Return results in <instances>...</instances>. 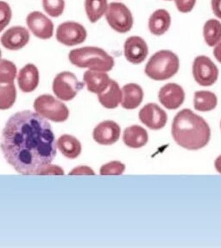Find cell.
Wrapping results in <instances>:
<instances>
[{
    "label": "cell",
    "mask_w": 221,
    "mask_h": 248,
    "mask_svg": "<svg viewBox=\"0 0 221 248\" xmlns=\"http://www.w3.org/2000/svg\"><path fill=\"white\" fill-rule=\"evenodd\" d=\"M159 101L169 110H176L183 104L185 100V92L180 85L167 83L158 93Z\"/></svg>",
    "instance_id": "cell-13"
},
{
    "label": "cell",
    "mask_w": 221,
    "mask_h": 248,
    "mask_svg": "<svg viewBox=\"0 0 221 248\" xmlns=\"http://www.w3.org/2000/svg\"><path fill=\"white\" fill-rule=\"evenodd\" d=\"M16 65L5 59L0 60V83H13L16 76Z\"/></svg>",
    "instance_id": "cell-27"
},
{
    "label": "cell",
    "mask_w": 221,
    "mask_h": 248,
    "mask_svg": "<svg viewBox=\"0 0 221 248\" xmlns=\"http://www.w3.org/2000/svg\"><path fill=\"white\" fill-rule=\"evenodd\" d=\"M124 54L126 60L133 64H139L149 54L148 44L141 36H129L124 44Z\"/></svg>",
    "instance_id": "cell-12"
},
{
    "label": "cell",
    "mask_w": 221,
    "mask_h": 248,
    "mask_svg": "<svg viewBox=\"0 0 221 248\" xmlns=\"http://www.w3.org/2000/svg\"><path fill=\"white\" fill-rule=\"evenodd\" d=\"M122 98H123V93L119 88V85L116 80H112V79L107 88L98 94V99L100 103L107 109H114L118 108V105L122 102Z\"/></svg>",
    "instance_id": "cell-21"
},
{
    "label": "cell",
    "mask_w": 221,
    "mask_h": 248,
    "mask_svg": "<svg viewBox=\"0 0 221 248\" xmlns=\"http://www.w3.org/2000/svg\"><path fill=\"white\" fill-rule=\"evenodd\" d=\"M85 11L89 21L95 23L105 15L108 8L107 0H85Z\"/></svg>",
    "instance_id": "cell-25"
},
{
    "label": "cell",
    "mask_w": 221,
    "mask_h": 248,
    "mask_svg": "<svg viewBox=\"0 0 221 248\" xmlns=\"http://www.w3.org/2000/svg\"><path fill=\"white\" fill-rule=\"evenodd\" d=\"M12 16V8L8 3L0 0V32L8 25Z\"/></svg>",
    "instance_id": "cell-30"
},
{
    "label": "cell",
    "mask_w": 221,
    "mask_h": 248,
    "mask_svg": "<svg viewBox=\"0 0 221 248\" xmlns=\"http://www.w3.org/2000/svg\"><path fill=\"white\" fill-rule=\"evenodd\" d=\"M43 6L45 12L49 16L57 17L62 14L64 11V0H43Z\"/></svg>",
    "instance_id": "cell-28"
},
{
    "label": "cell",
    "mask_w": 221,
    "mask_h": 248,
    "mask_svg": "<svg viewBox=\"0 0 221 248\" xmlns=\"http://www.w3.org/2000/svg\"><path fill=\"white\" fill-rule=\"evenodd\" d=\"M16 87L14 83H0V110H7L15 103Z\"/></svg>",
    "instance_id": "cell-26"
},
{
    "label": "cell",
    "mask_w": 221,
    "mask_h": 248,
    "mask_svg": "<svg viewBox=\"0 0 221 248\" xmlns=\"http://www.w3.org/2000/svg\"><path fill=\"white\" fill-rule=\"evenodd\" d=\"M215 169L217 170L218 172L221 174V155L217 157V159L215 160V164H214Z\"/></svg>",
    "instance_id": "cell-36"
},
{
    "label": "cell",
    "mask_w": 221,
    "mask_h": 248,
    "mask_svg": "<svg viewBox=\"0 0 221 248\" xmlns=\"http://www.w3.org/2000/svg\"><path fill=\"white\" fill-rule=\"evenodd\" d=\"M139 120L143 124L151 130H160L163 128L167 121L168 115L158 105L149 103L145 105L139 112Z\"/></svg>",
    "instance_id": "cell-10"
},
{
    "label": "cell",
    "mask_w": 221,
    "mask_h": 248,
    "mask_svg": "<svg viewBox=\"0 0 221 248\" xmlns=\"http://www.w3.org/2000/svg\"><path fill=\"white\" fill-rule=\"evenodd\" d=\"M203 36L206 44L214 47L221 40V22L211 18L206 21L203 26Z\"/></svg>",
    "instance_id": "cell-24"
},
{
    "label": "cell",
    "mask_w": 221,
    "mask_h": 248,
    "mask_svg": "<svg viewBox=\"0 0 221 248\" xmlns=\"http://www.w3.org/2000/svg\"></svg>",
    "instance_id": "cell-39"
},
{
    "label": "cell",
    "mask_w": 221,
    "mask_h": 248,
    "mask_svg": "<svg viewBox=\"0 0 221 248\" xmlns=\"http://www.w3.org/2000/svg\"><path fill=\"white\" fill-rule=\"evenodd\" d=\"M218 99L216 94L213 92L201 90L194 93L193 104L195 110L200 112H209L216 108Z\"/></svg>",
    "instance_id": "cell-23"
},
{
    "label": "cell",
    "mask_w": 221,
    "mask_h": 248,
    "mask_svg": "<svg viewBox=\"0 0 221 248\" xmlns=\"http://www.w3.org/2000/svg\"><path fill=\"white\" fill-rule=\"evenodd\" d=\"M125 170V165L119 161H112L102 165L101 168V176H119Z\"/></svg>",
    "instance_id": "cell-29"
},
{
    "label": "cell",
    "mask_w": 221,
    "mask_h": 248,
    "mask_svg": "<svg viewBox=\"0 0 221 248\" xmlns=\"http://www.w3.org/2000/svg\"><path fill=\"white\" fill-rule=\"evenodd\" d=\"M26 24L31 32L38 38L48 39L53 36L54 24L43 12L34 11L29 13Z\"/></svg>",
    "instance_id": "cell-11"
},
{
    "label": "cell",
    "mask_w": 221,
    "mask_h": 248,
    "mask_svg": "<svg viewBox=\"0 0 221 248\" xmlns=\"http://www.w3.org/2000/svg\"><path fill=\"white\" fill-rule=\"evenodd\" d=\"M177 10L181 13H188L193 10L196 0H175Z\"/></svg>",
    "instance_id": "cell-31"
},
{
    "label": "cell",
    "mask_w": 221,
    "mask_h": 248,
    "mask_svg": "<svg viewBox=\"0 0 221 248\" xmlns=\"http://www.w3.org/2000/svg\"><path fill=\"white\" fill-rule=\"evenodd\" d=\"M83 81L89 92L99 94L107 88L111 79L106 72L89 69L84 73Z\"/></svg>",
    "instance_id": "cell-17"
},
{
    "label": "cell",
    "mask_w": 221,
    "mask_h": 248,
    "mask_svg": "<svg viewBox=\"0 0 221 248\" xmlns=\"http://www.w3.org/2000/svg\"><path fill=\"white\" fill-rule=\"evenodd\" d=\"M123 98L121 106L127 110L136 109L144 100V91L140 86L136 83H128L122 88Z\"/></svg>",
    "instance_id": "cell-19"
},
{
    "label": "cell",
    "mask_w": 221,
    "mask_h": 248,
    "mask_svg": "<svg viewBox=\"0 0 221 248\" xmlns=\"http://www.w3.org/2000/svg\"><path fill=\"white\" fill-rule=\"evenodd\" d=\"M69 59L72 64L78 68H88L104 72L112 70L115 64L113 56H110L103 48L93 46L72 49L69 52Z\"/></svg>",
    "instance_id": "cell-3"
},
{
    "label": "cell",
    "mask_w": 221,
    "mask_h": 248,
    "mask_svg": "<svg viewBox=\"0 0 221 248\" xmlns=\"http://www.w3.org/2000/svg\"><path fill=\"white\" fill-rule=\"evenodd\" d=\"M193 76L198 84L210 87L219 77V68L208 56H198L193 62Z\"/></svg>",
    "instance_id": "cell-8"
},
{
    "label": "cell",
    "mask_w": 221,
    "mask_h": 248,
    "mask_svg": "<svg viewBox=\"0 0 221 248\" xmlns=\"http://www.w3.org/2000/svg\"><path fill=\"white\" fill-rule=\"evenodd\" d=\"M148 132L140 125L134 124L125 129L123 141L130 148L138 149L148 143Z\"/></svg>",
    "instance_id": "cell-20"
},
{
    "label": "cell",
    "mask_w": 221,
    "mask_h": 248,
    "mask_svg": "<svg viewBox=\"0 0 221 248\" xmlns=\"http://www.w3.org/2000/svg\"><path fill=\"white\" fill-rule=\"evenodd\" d=\"M213 56H215L216 60L221 63V40L214 46Z\"/></svg>",
    "instance_id": "cell-35"
},
{
    "label": "cell",
    "mask_w": 221,
    "mask_h": 248,
    "mask_svg": "<svg viewBox=\"0 0 221 248\" xmlns=\"http://www.w3.org/2000/svg\"><path fill=\"white\" fill-rule=\"evenodd\" d=\"M171 25V16L165 9H157L149 18V31L155 36H162L168 31Z\"/></svg>",
    "instance_id": "cell-18"
},
{
    "label": "cell",
    "mask_w": 221,
    "mask_h": 248,
    "mask_svg": "<svg viewBox=\"0 0 221 248\" xmlns=\"http://www.w3.org/2000/svg\"><path fill=\"white\" fill-rule=\"evenodd\" d=\"M0 60H1V50H0Z\"/></svg>",
    "instance_id": "cell-37"
},
{
    "label": "cell",
    "mask_w": 221,
    "mask_h": 248,
    "mask_svg": "<svg viewBox=\"0 0 221 248\" xmlns=\"http://www.w3.org/2000/svg\"><path fill=\"white\" fill-rule=\"evenodd\" d=\"M180 68V59L176 53L162 49L149 58L145 66L146 76L154 80H165L177 75Z\"/></svg>",
    "instance_id": "cell-4"
},
{
    "label": "cell",
    "mask_w": 221,
    "mask_h": 248,
    "mask_svg": "<svg viewBox=\"0 0 221 248\" xmlns=\"http://www.w3.org/2000/svg\"><path fill=\"white\" fill-rule=\"evenodd\" d=\"M83 87L84 84L77 79L76 76L69 71L59 73L53 80V92L63 101L73 100Z\"/></svg>",
    "instance_id": "cell-7"
},
{
    "label": "cell",
    "mask_w": 221,
    "mask_h": 248,
    "mask_svg": "<svg viewBox=\"0 0 221 248\" xmlns=\"http://www.w3.org/2000/svg\"><path fill=\"white\" fill-rule=\"evenodd\" d=\"M172 136L181 147L196 151L209 143L211 131L202 117L190 109H182L174 118Z\"/></svg>",
    "instance_id": "cell-2"
},
{
    "label": "cell",
    "mask_w": 221,
    "mask_h": 248,
    "mask_svg": "<svg viewBox=\"0 0 221 248\" xmlns=\"http://www.w3.org/2000/svg\"><path fill=\"white\" fill-rule=\"evenodd\" d=\"M88 36L87 30L75 21H66L59 24L57 30V39L67 46L82 44Z\"/></svg>",
    "instance_id": "cell-9"
},
{
    "label": "cell",
    "mask_w": 221,
    "mask_h": 248,
    "mask_svg": "<svg viewBox=\"0 0 221 248\" xmlns=\"http://www.w3.org/2000/svg\"><path fill=\"white\" fill-rule=\"evenodd\" d=\"M57 147L50 124L37 112L29 110L13 114L0 138L5 160L25 176L39 175L57 156Z\"/></svg>",
    "instance_id": "cell-1"
},
{
    "label": "cell",
    "mask_w": 221,
    "mask_h": 248,
    "mask_svg": "<svg viewBox=\"0 0 221 248\" xmlns=\"http://www.w3.org/2000/svg\"><path fill=\"white\" fill-rule=\"evenodd\" d=\"M57 147L63 156L69 159H75L81 153V144L75 137L65 134L57 140Z\"/></svg>",
    "instance_id": "cell-22"
},
{
    "label": "cell",
    "mask_w": 221,
    "mask_h": 248,
    "mask_svg": "<svg viewBox=\"0 0 221 248\" xmlns=\"http://www.w3.org/2000/svg\"><path fill=\"white\" fill-rule=\"evenodd\" d=\"M34 109L45 120L64 122L69 116V108L50 94H42L34 101Z\"/></svg>",
    "instance_id": "cell-5"
},
{
    "label": "cell",
    "mask_w": 221,
    "mask_h": 248,
    "mask_svg": "<svg viewBox=\"0 0 221 248\" xmlns=\"http://www.w3.org/2000/svg\"><path fill=\"white\" fill-rule=\"evenodd\" d=\"M120 126L113 120L101 122L93 129V140L101 145H112L119 140Z\"/></svg>",
    "instance_id": "cell-14"
},
{
    "label": "cell",
    "mask_w": 221,
    "mask_h": 248,
    "mask_svg": "<svg viewBox=\"0 0 221 248\" xmlns=\"http://www.w3.org/2000/svg\"><path fill=\"white\" fill-rule=\"evenodd\" d=\"M211 5L214 15L221 19V0H211Z\"/></svg>",
    "instance_id": "cell-34"
},
{
    "label": "cell",
    "mask_w": 221,
    "mask_h": 248,
    "mask_svg": "<svg viewBox=\"0 0 221 248\" xmlns=\"http://www.w3.org/2000/svg\"><path fill=\"white\" fill-rule=\"evenodd\" d=\"M17 83L24 93L34 91L39 84V71L32 63H28L21 68L17 76Z\"/></svg>",
    "instance_id": "cell-16"
},
{
    "label": "cell",
    "mask_w": 221,
    "mask_h": 248,
    "mask_svg": "<svg viewBox=\"0 0 221 248\" xmlns=\"http://www.w3.org/2000/svg\"><path fill=\"white\" fill-rule=\"evenodd\" d=\"M69 175H95V173L92 169L88 166H79L77 168L74 169L72 171H70Z\"/></svg>",
    "instance_id": "cell-33"
},
{
    "label": "cell",
    "mask_w": 221,
    "mask_h": 248,
    "mask_svg": "<svg viewBox=\"0 0 221 248\" xmlns=\"http://www.w3.org/2000/svg\"><path fill=\"white\" fill-rule=\"evenodd\" d=\"M29 41V33L24 26L16 25L9 28L0 37L1 44L10 50L24 48Z\"/></svg>",
    "instance_id": "cell-15"
},
{
    "label": "cell",
    "mask_w": 221,
    "mask_h": 248,
    "mask_svg": "<svg viewBox=\"0 0 221 248\" xmlns=\"http://www.w3.org/2000/svg\"><path fill=\"white\" fill-rule=\"evenodd\" d=\"M105 16L111 28L116 31L117 32H128L133 28L134 22L133 13L124 3H110Z\"/></svg>",
    "instance_id": "cell-6"
},
{
    "label": "cell",
    "mask_w": 221,
    "mask_h": 248,
    "mask_svg": "<svg viewBox=\"0 0 221 248\" xmlns=\"http://www.w3.org/2000/svg\"><path fill=\"white\" fill-rule=\"evenodd\" d=\"M167 1H170V0H167Z\"/></svg>",
    "instance_id": "cell-38"
},
{
    "label": "cell",
    "mask_w": 221,
    "mask_h": 248,
    "mask_svg": "<svg viewBox=\"0 0 221 248\" xmlns=\"http://www.w3.org/2000/svg\"><path fill=\"white\" fill-rule=\"evenodd\" d=\"M39 175H60V176H62V175H64V171L62 169L58 167L57 165L49 164L39 173Z\"/></svg>",
    "instance_id": "cell-32"
}]
</instances>
